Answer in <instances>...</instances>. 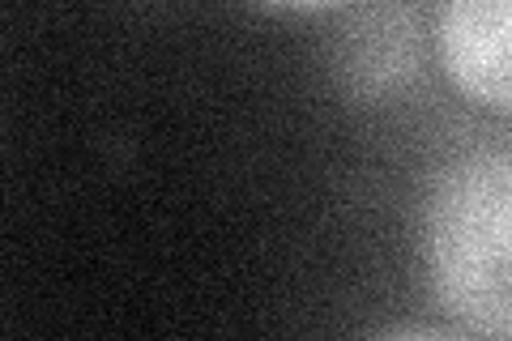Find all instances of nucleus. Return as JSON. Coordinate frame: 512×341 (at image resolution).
<instances>
[{"label":"nucleus","mask_w":512,"mask_h":341,"mask_svg":"<svg viewBox=\"0 0 512 341\" xmlns=\"http://www.w3.org/2000/svg\"><path fill=\"white\" fill-rule=\"evenodd\" d=\"M431 299L461 333L512 337V150L487 145L444 162L423 201Z\"/></svg>","instance_id":"obj_1"},{"label":"nucleus","mask_w":512,"mask_h":341,"mask_svg":"<svg viewBox=\"0 0 512 341\" xmlns=\"http://www.w3.org/2000/svg\"><path fill=\"white\" fill-rule=\"evenodd\" d=\"M423 69L419 13L397 0L350 5L329 43V73L350 103H384Z\"/></svg>","instance_id":"obj_2"},{"label":"nucleus","mask_w":512,"mask_h":341,"mask_svg":"<svg viewBox=\"0 0 512 341\" xmlns=\"http://www.w3.org/2000/svg\"><path fill=\"white\" fill-rule=\"evenodd\" d=\"M431 47L461 99L512 116V0H440Z\"/></svg>","instance_id":"obj_3"},{"label":"nucleus","mask_w":512,"mask_h":341,"mask_svg":"<svg viewBox=\"0 0 512 341\" xmlns=\"http://www.w3.org/2000/svg\"><path fill=\"white\" fill-rule=\"evenodd\" d=\"M376 337H457L461 329L457 324H427V320H389V324H376L372 329Z\"/></svg>","instance_id":"obj_4"},{"label":"nucleus","mask_w":512,"mask_h":341,"mask_svg":"<svg viewBox=\"0 0 512 341\" xmlns=\"http://www.w3.org/2000/svg\"><path fill=\"white\" fill-rule=\"evenodd\" d=\"M256 5L274 13H338V9H350L355 0H256Z\"/></svg>","instance_id":"obj_5"}]
</instances>
